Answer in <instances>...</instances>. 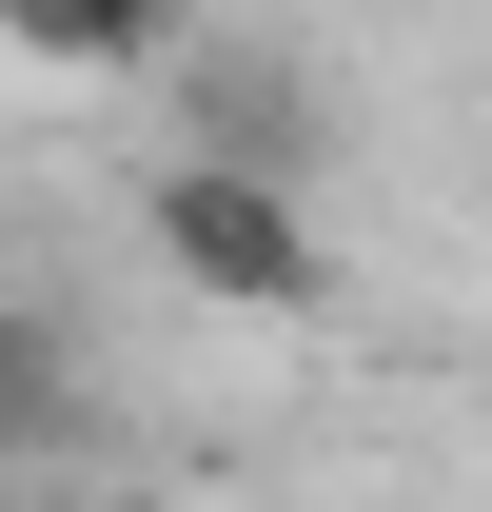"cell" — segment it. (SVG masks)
Listing matches in <instances>:
<instances>
[{
    "label": "cell",
    "mask_w": 492,
    "mask_h": 512,
    "mask_svg": "<svg viewBox=\"0 0 492 512\" xmlns=\"http://www.w3.org/2000/svg\"><path fill=\"white\" fill-rule=\"evenodd\" d=\"M138 256L178 276L197 316H256V335H296L315 296H335L315 178H276V158H217V138H178V158L138 178Z\"/></svg>",
    "instance_id": "obj_1"
},
{
    "label": "cell",
    "mask_w": 492,
    "mask_h": 512,
    "mask_svg": "<svg viewBox=\"0 0 492 512\" xmlns=\"http://www.w3.org/2000/svg\"><path fill=\"white\" fill-rule=\"evenodd\" d=\"M178 20L197 0H0V60H40V79H158Z\"/></svg>",
    "instance_id": "obj_2"
},
{
    "label": "cell",
    "mask_w": 492,
    "mask_h": 512,
    "mask_svg": "<svg viewBox=\"0 0 492 512\" xmlns=\"http://www.w3.org/2000/svg\"><path fill=\"white\" fill-rule=\"evenodd\" d=\"M79 414H99V375H79V335L40 316V296H0V473H60Z\"/></svg>",
    "instance_id": "obj_3"
},
{
    "label": "cell",
    "mask_w": 492,
    "mask_h": 512,
    "mask_svg": "<svg viewBox=\"0 0 492 512\" xmlns=\"http://www.w3.org/2000/svg\"><path fill=\"white\" fill-rule=\"evenodd\" d=\"M60 512H197V493H158V473H79Z\"/></svg>",
    "instance_id": "obj_4"
}]
</instances>
